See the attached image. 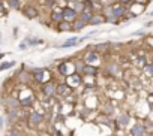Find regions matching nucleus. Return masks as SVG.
I'll return each mask as SVG.
<instances>
[{
	"label": "nucleus",
	"instance_id": "nucleus-14",
	"mask_svg": "<svg viewBox=\"0 0 153 136\" xmlns=\"http://www.w3.org/2000/svg\"><path fill=\"white\" fill-rule=\"evenodd\" d=\"M90 49H93V51H96L98 54L99 52H107V51H110L111 49V43L110 42H101V43H95Z\"/></svg>",
	"mask_w": 153,
	"mask_h": 136
},
{
	"label": "nucleus",
	"instance_id": "nucleus-17",
	"mask_svg": "<svg viewBox=\"0 0 153 136\" xmlns=\"http://www.w3.org/2000/svg\"><path fill=\"white\" fill-rule=\"evenodd\" d=\"M71 93H72V88H71L69 85H66V82H65V84H57L56 94H59V96H66V94H71Z\"/></svg>",
	"mask_w": 153,
	"mask_h": 136
},
{
	"label": "nucleus",
	"instance_id": "nucleus-9",
	"mask_svg": "<svg viewBox=\"0 0 153 136\" xmlns=\"http://www.w3.org/2000/svg\"><path fill=\"white\" fill-rule=\"evenodd\" d=\"M99 72V69L95 66V64H86L83 66V69H81V75L83 76H96Z\"/></svg>",
	"mask_w": 153,
	"mask_h": 136
},
{
	"label": "nucleus",
	"instance_id": "nucleus-41",
	"mask_svg": "<svg viewBox=\"0 0 153 136\" xmlns=\"http://www.w3.org/2000/svg\"><path fill=\"white\" fill-rule=\"evenodd\" d=\"M0 2H6V0H0Z\"/></svg>",
	"mask_w": 153,
	"mask_h": 136
},
{
	"label": "nucleus",
	"instance_id": "nucleus-40",
	"mask_svg": "<svg viewBox=\"0 0 153 136\" xmlns=\"http://www.w3.org/2000/svg\"><path fill=\"white\" fill-rule=\"evenodd\" d=\"M144 2H146V3H150V2H152V0H144Z\"/></svg>",
	"mask_w": 153,
	"mask_h": 136
},
{
	"label": "nucleus",
	"instance_id": "nucleus-27",
	"mask_svg": "<svg viewBox=\"0 0 153 136\" xmlns=\"http://www.w3.org/2000/svg\"><path fill=\"white\" fill-rule=\"evenodd\" d=\"M72 8H74V11H75L76 14H80V12H83V11L86 9V8H84V2H83V0H78V2H75Z\"/></svg>",
	"mask_w": 153,
	"mask_h": 136
},
{
	"label": "nucleus",
	"instance_id": "nucleus-20",
	"mask_svg": "<svg viewBox=\"0 0 153 136\" xmlns=\"http://www.w3.org/2000/svg\"><path fill=\"white\" fill-rule=\"evenodd\" d=\"M92 11H89V9H84L83 12H80L78 14V20H81L83 23H86L87 26H89V21H90V18H92Z\"/></svg>",
	"mask_w": 153,
	"mask_h": 136
},
{
	"label": "nucleus",
	"instance_id": "nucleus-4",
	"mask_svg": "<svg viewBox=\"0 0 153 136\" xmlns=\"http://www.w3.org/2000/svg\"><path fill=\"white\" fill-rule=\"evenodd\" d=\"M83 84V75L81 74H71L69 76H66V85H69L71 88H76Z\"/></svg>",
	"mask_w": 153,
	"mask_h": 136
},
{
	"label": "nucleus",
	"instance_id": "nucleus-18",
	"mask_svg": "<svg viewBox=\"0 0 153 136\" xmlns=\"http://www.w3.org/2000/svg\"><path fill=\"white\" fill-rule=\"evenodd\" d=\"M78 40H80V37H78V36L69 37V39H66V40L60 45V48H71V46H75V45H78Z\"/></svg>",
	"mask_w": 153,
	"mask_h": 136
},
{
	"label": "nucleus",
	"instance_id": "nucleus-1",
	"mask_svg": "<svg viewBox=\"0 0 153 136\" xmlns=\"http://www.w3.org/2000/svg\"><path fill=\"white\" fill-rule=\"evenodd\" d=\"M2 103H3V106H5L8 111L20 109V106H21V103H20V99H18L17 96H6V97H3Z\"/></svg>",
	"mask_w": 153,
	"mask_h": 136
},
{
	"label": "nucleus",
	"instance_id": "nucleus-36",
	"mask_svg": "<svg viewBox=\"0 0 153 136\" xmlns=\"http://www.w3.org/2000/svg\"><path fill=\"white\" fill-rule=\"evenodd\" d=\"M3 120H5L3 117H0V127H3Z\"/></svg>",
	"mask_w": 153,
	"mask_h": 136
},
{
	"label": "nucleus",
	"instance_id": "nucleus-8",
	"mask_svg": "<svg viewBox=\"0 0 153 136\" xmlns=\"http://www.w3.org/2000/svg\"><path fill=\"white\" fill-rule=\"evenodd\" d=\"M56 88H57V84L53 82V81H48V82H44L42 85V91L47 97H53L56 96Z\"/></svg>",
	"mask_w": 153,
	"mask_h": 136
},
{
	"label": "nucleus",
	"instance_id": "nucleus-12",
	"mask_svg": "<svg viewBox=\"0 0 153 136\" xmlns=\"http://www.w3.org/2000/svg\"><path fill=\"white\" fill-rule=\"evenodd\" d=\"M104 23H107L105 17H104L101 12H93V14H92V18H90V21H89V26H101V24H104Z\"/></svg>",
	"mask_w": 153,
	"mask_h": 136
},
{
	"label": "nucleus",
	"instance_id": "nucleus-15",
	"mask_svg": "<svg viewBox=\"0 0 153 136\" xmlns=\"http://www.w3.org/2000/svg\"><path fill=\"white\" fill-rule=\"evenodd\" d=\"M50 18H51V21H53L54 24H60L62 21H65L62 9H54V11L50 14Z\"/></svg>",
	"mask_w": 153,
	"mask_h": 136
},
{
	"label": "nucleus",
	"instance_id": "nucleus-39",
	"mask_svg": "<svg viewBox=\"0 0 153 136\" xmlns=\"http://www.w3.org/2000/svg\"><path fill=\"white\" fill-rule=\"evenodd\" d=\"M149 17H153V11H152V12H149Z\"/></svg>",
	"mask_w": 153,
	"mask_h": 136
},
{
	"label": "nucleus",
	"instance_id": "nucleus-29",
	"mask_svg": "<svg viewBox=\"0 0 153 136\" xmlns=\"http://www.w3.org/2000/svg\"><path fill=\"white\" fill-rule=\"evenodd\" d=\"M143 71L147 76H153V63H147L146 66H143Z\"/></svg>",
	"mask_w": 153,
	"mask_h": 136
},
{
	"label": "nucleus",
	"instance_id": "nucleus-6",
	"mask_svg": "<svg viewBox=\"0 0 153 136\" xmlns=\"http://www.w3.org/2000/svg\"><path fill=\"white\" fill-rule=\"evenodd\" d=\"M62 12H63V18H65V21H68V23H74L76 18H78V14L74 11L72 6H65V8L62 9Z\"/></svg>",
	"mask_w": 153,
	"mask_h": 136
},
{
	"label": "nucleus",
	"instance_id": "nucleus-24",
	"mask_svg": "<svg viewBox=\"0 0 153 136\" xmlns=\"http://www.w3.org/2000/svg\"><path fill=\"white\" fill-rule=\"evenodd\" d=\"M86 26H87V24H86V23H83V21H81V20H78V18H76V20L72 23V29H74L75 32H81L83 29H86Z\"/></svg>",
	"mask_w": 153,
	"mask_h": 136
},
{
	"label": "nucleus",
	"instance_id": "nucleus-31",
	"mask_svg": "<svg viewBox=\"0 0 153 136\" xmlns=\"http://www.w3.org/2000/svg\"><path fill=\"white\" fill-rule=\"evenodd\" d=\"M8 136H23V133H21L18 129L11 127V129H9V132H8Z\"/></svg>",
	"mask_w": 153,
	"mask_h": 136
},
{
	"label": "nucleus",
	"instance_id": "nucleus-19",
	"mask_svg": "<svg viewBox=\"0 0 153 136\" xmlns=\"http://www.w3.org/2000/svg\"><path fill=\"white\" fill-rule=\"evenodd\" d=\"M18 79L23 82V85H27V84L32 81V74L24 72V71H20V72H18Z\"/></svg>",
	"mask_w": 153,
	"mask_h": 136
},
{
	"label": "nucleus",
	"instance_id": "nucleus-28",
	"mask_svg": "<svg viewBox=\"0 0 153 136\" xmlns=\"http://www.w3.org/2000/svg\"><path fill=\"white\" fill-rule=\"evenodd\" d=\"M15 66V61H3V63H0V72H3V71H8L11 69V67Z\"/></svg>",
	"mask_w": 153,
	"mask_h": 136
},
{
	"label": "nucleus",
	"instance_id": "nucleus-7",
	"mask_svg": "<svg viewBox=\"0 0 153 136\" xmlns=\"http://www.w3.org/2000/svg\"><path fill=\"white\" fill-rule=\"evenodd\" d=\"M84 63L86 64H95V63H98L99 60H101V57H99V54L96 52V51H93V49H89L86 54H84Z\"/></svg>",
	"mask_w": 153,
	"mask_h": 136
},
{
	"label": "nucleus",
	"instance_id": "nucleus-42",
	"mask_svg": "<svg viewBox=\"0 0 153 136\" xmlns=\"http://www.w3.org/2000/svg\"><path fill=\"white\" fill-rule=\"evenodd\" d=\"M125 136H132V135H125Z\"/></svg>",
	"mask_w": 153,
	"mask_h": 136
},
{
	"label": "nucleus",
	"instance_id": "nucleus-22",
	"mask_svg": "<svg viewBox=\"0 0 153 136\" xmlns=\"http://www.w3.org/2000/svg\"><path fill=\"white\" fill-rule=\"evenodd\" d=\"M6 6L11 11H20L21 9V0H6Z\"/></svg>",
	"mask_w": 153,
	"mask_h": 136
},
{
	"label": "nucleus",
	"instance_id": "nucleus-35",
	"mask_svg": "<svg viewBox=\"0 0 153 136\" xmlns=\"http://www.w3.org/2000/svg\"><path fill=\"white\" fill-rule=\"evenodd\" d=\"M108 5H114V3H119V0H107Z\"/></svg>",
	"mask_w": 153,
	"mask_h": 136
},
{
	"label": "nucleus",
	"instance_id": "nucleus-33",
	"mask_svg": "<svg viewBox=\"0 0 153 136\" xmlns=\"http://www.w3.org/2000/svg\"><path fill=\"white\" fill-rule=\"evenodd\" d=\"M119 3H122L125 6H129L131 3H134V0H119Z\"/></svg>",
	"mask_w": 153,
	"mask_h": 136
},
{
	"label": "nucleus",
	"instance_id": "nucleus-16",
	"mask_svg": "<svg viewBox=\"0 0 153 136\" xmlns=\"http://www.w3.org/2000/svg\"><path fill=\"white\" fill-rule=\"evenodd\" d=\"M18 120H20V112H18V109L8 111V114H6V121H8L9 126H11V124H15Z\"/></svg>",
	"mask_w": 153,
	"mask_h": 136
},
{
	"label": "nucleus",
	"instance_id": "nucleus-30",
	"mask_svg": "<svg viewBox=\"0 0 153 136\" xmlns=\"http://www.w3.org/2000/svg\"><path fill=\"white\" fill-rule=\"evenodd\" d=\"M26 42L29 46H33V45H38V43H42V40L36 39V37H26Z\"/></svg>",
	"mask_w": 153,
	"mask_h": 136
},
{
	"label": "nucleus",
	"instance_id": "nucleus-2",
	"mask_svg": "<svg viewBox=\"0 0 153 136\" xmlns=\"http://www.w3.org/2000/svg\"><path fill=\"white\" fill-rule=\"evenodd\" d=\"M57 72L62 76H69L71 74L75 72V67H74V61H62L60 64H57Z\"/></svg>",
	"mask_w": 153,
	"mask_h": 136
},
{
	"label": "nucleus",
	"instance_id": "nucleus-26",
	"mask_svg": "<svg viewBox=\"0 0 153 136\" xmlns=\"http://www.w3.org/2000/svg\"><path fill=\"white\" fill-rule=\"evenodd\" d=\"M107 69H108V72L111 74V75H117L119 74V64L117 63H108V66H107Z\"/></svg>",
	"mask_w": 153,
	"mask_h": 136
},
{
	"label": "nucleus",
	"instance_id": "nucleus-23",
	"mask_svg": "<svg viewBox=\"0 0 153 136\" xmlns=\"http://www.w3.org/2000/svg\"><path fill=\"white\" fill-rule=\"evenodd\" d=\"M101 14L105 17V20H108V18H111L113 17V5H102V11H101Z\"/></svg>",
	"mask_w": 153,
	"mask_h": 136
},
{
	"label": "nucleus",
	"instance_id": "nucleus-25",
	"mask_svg": "<svg viewBox=\"0 0 153 136\" xmlns=\"http://www.w3.org/2000/svg\"><path fill=\"white\" fill-rule=\"evenodd\" d=\"M129 115L128 114H120L119 117H117V123L120 124V126H128L129 124Z\"/></svg>",
	"mask_w": 153,
	"mask_h": 136
},
{
	"label": "nucleus",
	"instance_id": "nucleus-5",
	"mask_svg": "<svg viewBox=\"0 0 153 136\" xmlns=\"http://www.w3.org/2000/svg\"><path fill=\"white\" fill-rule=\"evenodd\" d=\"M126 14H128V6H125V5H122V3H114V5H113V17H114L116 20L120 21Z\"/></svg>",
	"mask_w": 153,
	"mask_h": 136
},
{
	"label": "nucleus",
	"instance_id": "nucleus-21",
	"mask_svg": "<svg viewBox=\"0 0 153 136\" xmlns=\"http://www.w3.org/2000/svg\"><path fill=\"white\" fill-rule=\"evenodd\" d=\"M59 27H57V32H60V33H65V32H72L74 29H72V23H68V21H62L60 24H57Z\"/></svg>",
	"mask_w": 153,
	"mask_h": 136
},
{
	"label": "nucleus",
	"instance_id": "nucleus-37",
	"mask_svg": "<svg viewBox=\"0 0 153 136\" xmlns=\"http://www.w3.org/2000/svg\"><path fill=\"white\" fill-rule=\"evenodd\" d=\"M68 2H71V3H72V5H74V3H75V2H78V0H68Z\"/></svg>",
	"mask_w": 153,
	"mask_h": 136
},
{
	"label": "nucleus",
	"instance_id": "nucleus-3",
	"mask_svg": "<svg viewBox=\"0 0 153 136\" xmlns=\"http://www.w3.org/2000/svg\"><path fill=\"white\" fill-rule=\"evenodd\" d=\"M21 12L29 20H35V18L39 17V9L35 5H24V6H21Z\"/></svg>",
	"mask_w": 153,
	"mask_h": 136
},
{
	"label": "nucleus",
	"instance_id": "nucleus-32",
	"mask_svg": "<svg viewBox=\"0 0 153 136\" xmlns=\"http://www.w3.org/2000/svg\"><path fill=\"white\" fill-rule=\"evenodd\" d=\"M56 3H57L56 0H45V6H48L50 9H51V8H54V6H56Z\"/></svg>",
	"mask_w": 153,
	"mask_h": 136
},
{
	"label": "nucleus",
	"instance_id": "nucleus-13",
	"mask_svg": "<svg viewBox=\"0 0 153 136\" xmlns=\"http://www.w3.org/2000/svg\"><path fill=\"white\" fill-rule=\"evenodd\" d=\"M146 133H147V130H146V126L143 123H135L132 126V129H131V135L132 136H144Z\"/></svg>",
	"mask_w": 153,
	"mask_h": 136
},
{
	"label": "nucleus",
	"instance_id": "nucleus-10",
	"mask_svg": "<svg viewBox=\"0 0 153 136\" xmlns=\"http://www.w3.org/2000/svg\"><path fill=\"white\" fill-rule=\"evenodd\" d=\"M29 124L32 126V127H38L39 124H42L44 123V115L41 114V112H32L30 115H29Z\"/></svg>",
	"mask_w": 153,
	"mask_h": 136
},
{
	"label": "nucleus",
	"instance_id": "nucleus-34",
	"mask_svg": "<svg viewBox=\"0 0 153 136\" xmlns=\"http://www.w3.org/2000/svg\"><path fill=\"white\" fill-rule=\"evenodd\" d=\"M18 46H20V49H21V51H24V49H27V48H29V45H27V42H26V40H24V42H21Z\"/></svg>",
	"mask_w": 153,
	"mask_h": 136
},
{
	"label": "nucleus",
	"instance_id": "nucleus-11",
	"mask_svg": "<svg viewBox=\"0 0 153 136\" xmlns=\"http://www.w3.org/2000/svg\"><path fill=\"white\" fill-rule=\"evenodd\" d=\"M45 78H48V71H45V69H33L32 79H35L36 82H45Z\"/></svg>",
	"mask_w": 153,
	"mask_h": 136
},
{
	"label": "nucleus",
	"instance_id": "nucleus-38",
	"mask_svg": "<svg viewBox=\"0 0 153 136\" xmlns=\"http://www.w3.org/2000/svg\"><path fill=\"white\" fill-rule=\"evenodd\" d=\"M5 55H6V54H0V60H2V58H3Z\"/></svg>",
	"mask_w": 153,
	"mask_h": 136
}]
</instances>
